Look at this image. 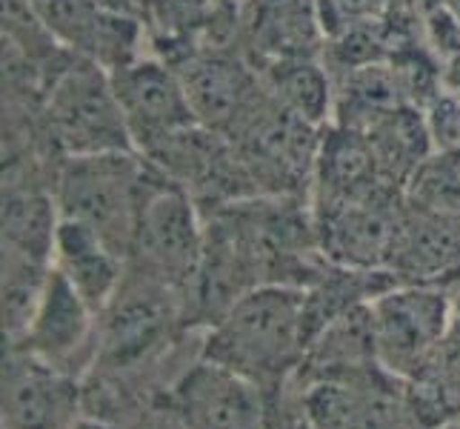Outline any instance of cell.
Wrapping results in <instances>:
<instances>
[{"instance_id":"obj_9","label":"cell","mask_w":460,"mask_h":429,"mask_svg":"<svg viewBox=\"0 0 460 429\" xmlns=\"http://www.w3.org/2000/svg\"><path fill=\"white\" fill-rule=\"evenodd\" d=\"M86 416L84 380L23 346H4L0 429H75Z\"/></svg>"},{"instance_id":"obj_8","label":"cell","mask_w":460,"mask_h":429,"mask_svg":"<svg viewBox=\"0 0 460 429\" xmlns=\"http://www.w3.org/2000/svg\"><path fill=\"white\" fill-rule=\"evenodd\" d=\"M398 201L401 192L312 201L323 258L352 269H389L406 218Z\"/></svg>"},{"instance_id":"obj_12","label":"cell","mask_w":460,"mask_h":429,"mask_svg":"<svg viewBox=\"0 0 460 429\" xmlns=\"http://www.w3.org/2000/svg\"><path fill=\"white\" fill-rule=\"evenodd\" d=\"M4 346H23L52 367L86 380L98 355V312L52 266L23 341Z\"/></svg>"},{"instance_id":"obj_6","label":"cell","mask_w":460,"mask_h":429,"mask_svg":"<svg viewBox=\"0 0 460 429\" xmlns=\"http://www.w3.org/2000/svg\"><path fill=\"white\" fill-rule=\"evenodd\" d=\"M452 290L455 286L394 283L372 300L377 358L389 372L409 380L429 361L455 324Z\"/></svg>"},{"instance_id":"obj_1","label":"cell","mask_w":460,"mask_h":429,"mask_svg":"<svg viewBox=\"0 0 460 429\" xmlns=\"http://www.w3.org/2000/svg\"><path fill=\"white\" fill-rule=\"evenodd\" d=\"M304 286H255L237 298L209 329H203L200 355L243 375L266 398H272L295 378L304 361Z\"/></svg>"},{"instance_id":"obj_2","label":"cell","mask_w":460,"mask_h":429,"mask_svg":"<svg viewBox=\"0 0 460 429\" xmlns=\"http://www.w3.org/2000/svg\"><path fill=\"white\" fill-rule=\"evenodd\" d=\"M152 164L135 149L60 157L52 192L60 218L98 232L129 261L137 210Z\"/></svg>"},{"instance_id":"obj_11","label":"cell","mask_w":460,"mask_h":429,"mask_svg":"<svg viewBox=\"0 0 460 429\" xmlns=\"http://www.w3.org/2000/svg\"><path fill=\"white\" fill-rule=\"evenodd\" d=\"M164 404L183 429H266L269 398L246 380L203 355L181 372Z\"/></svg>"},{"instance_id":"obj_10","label":"cell","mask_w":460,"mask_h":429,"mask_svg":"<svg viewBox=\"0 0 460 429\" xmlns=\"http://www.w3.org/2000/svg\"><path fill=\"white\" fill-rule=\"evenodd\" d=\"M112 84L140 155L198 123L178 69L149 49L112 69Z\"/></svg>"},{"instance_id":"obj_3","label":"cell","mask_w":460,"mask_h":429,"mask_svg":"<svg viewBox=\"0 0 460 429\" xmlns=\"http://www.w3.org/2000/svg\"><path fill=\"white\" fill-rule=\"evenodd\" d=\"M38 121L40 140L58 157L135 149L112 72L81 55L52 77Z\"/></svg>"},{"instance_id":"obj_13","label":"cell","mask_w":460,"mask_h":429,"mask_svg":"<svg viewBox=\"0 0 460 429\" xmlns=\"http://www.w3.org/2000/svg\"><path fill=\"white\" fill-rule=\"evenodd\" d=\"M323 0H237V46L255 67L321 58Z\"/></svg>"},{"instance_id":"obj_14","label":"cell","mask_w":460,"mask_h":429,"mask_svg":"<svg viewBox=\"0 0 460 429\" xmlns=\"http://www.w3.org/2000/svg\"><path fill=\"white\" fill-rule=\"evenodd\" d=\"M126 264L129 261L115 246H109L98 232L77 224V220L60 218L52 266L84 295V300L98 315L123 283Z\"/></svg>"},{"instance_id":"obj_23","label":"cell","mask_w":460,"mask_h":429,"mask_svg":"<svg viewBox=\"0 0 460 429\" xmlns=\"http://www.w3.org/2000/svg\"><path fill=\"white\" fill-rule=\"evenodd\" d=\"M438 429H460V418H455V421H449V424H443V426H438Z\"/></svg>"},{"instance_id":"obj_22","label":"cell","mask_w":460,"mask_h":429,"mask_svg":"<svg viewBox=\"0 0 460 429\" xmlns=\"http://www.w3.org/2000/svg\"><path fill=\"white\" fill-rule=\"evenodd\" d=\"M447 4H449V9L455 12V18L460 21V0H447Z\"/></svg>"},{"instance_id":"obj_7","label":"cell","mask_w":460,"mask_h":429,"mask_svg":"<svg viewBox=\"0 0 460 429\" xmlns=\"http://www.w3.org/2000/svg\"><path fill=\"white\" fill-rule=\"evenodd\" d=\"M174 69L181 75L198 123L224 138L241 132L266 101L261 69L237 43L206 46L183 58Z\"/></svg>"},{"instance_id":"obj_5","label":"cell","mask_w":460,"mask_h":429,"mask_svg":"<svg viewBox=\"0 0 460 429\" xmlns=\"http://www.w3.org/2000/svg\"><path fill=\"white\" fill-rule=\"evenodd\" d=\"M289 387L314 429H429L415 412L406 380L384 363L343 378L289 380Z\"/></svg>"},{"instance_id":"obj_15","label":"cell","mask_w":460,"mask_h":429,"mask_svg":"<svg viewBox=\"0 0 460 429\" xmlns=\"http://www.w3.org/2000/svg\"><path fill=\"white\" fill-rule=\"evenodd\" d=\"M389 273L398 283L455 286L460 281V229L435 212H406Z\"/></svg>"},{"instance_id":"obj_20","label":"cell","mask_w":460,"mask_h":429,"mask_svg":"<svg viewBox=\"0 0 460 429\" xmlns=\"http://www.w3.org/2000/svg\"><path fill=\"white\" fill-rule=\"evenodd\" d=\"M75 429H123V426H115V424H109V421H101V418L84 416V421L77 424Z\"/></svg>"},{"instance_id":"obj_4","label":"cell","mask_w":460,"mask_h":429,"mask_svg":"<svg viewBox=\"0 0 460 429\" xmlns=\"http://www.w3.org/2000/svg\"><path fill=\"white\" fill-rule=\"evenodd\" d=\"M152 164V161H149ZM206 244V215L186 186L152 164L137 210L129 264L174 286L183 298L192 286Z\"/></svg>"},{"instance_id":"obj_17","label":"cell","mask_w":460,"mask_h":429,"mask_svg":"<svg viewBox=\"0 0 460 429\" xmlns=\"http://www.w3.org/2000/svg\"><path fill=\"white\" fill-rule=\"evenodd\" d=\"M263 86L289 112L306 118L314 126H329L335 112V84L317 58L280 60L258 67Z\"/></svg>"},{"instance_id":"obj_16","label":"cell","mask_w":460,"mask_h":429,"mask_svg":"<svg viewBox=\"0 0 460 429\" xmlns=\"http://www.w3.org/2000/svg\"><path fill=\"white\" fill-rule=\"evenodd\" d=\"M380 363L377 346H375V329H372V309L369 304L355 307L335 321H329L317 335L309 341L300 370L292 380L306 384V380L321 378H343L360 372L367 367Z\"/></svg>"},{"instance_id":"obj_18","label":"cell","mask_w":460,"mask_h":429,"mask_svg":"<svg viewBox=\"0 0 460 429\" xmlns=\"http://www.w3.org/2000/svg\"><path fill=\"white\" fill-rule=\"evenodd\" d=\"M426 126H429L435 149L460 155V101L455 94H435L429 109H426Z\"/></svg>"},{"instance_id":"obj_21","label":"cell","mask_w":460,"mask_h":429,"mask_svg":"<svg viewBox=\"0 0 460 429\" xmlns=\"http://www.w3.org/2000/svg\"><path fill=\"white\" fill-rule=\"evenodd\" d=\"M452 295H455V312H457V317H460V281L455 283V290H452Z\"/></svg>"},{"instance_id":"obj_19","label":"cell","mask_w":460,"mask_h":429,"mask_svg":"<svg viewBox=\"0 0 460 429\" xmlns=\"http://www.w3.org/2000/svg\"><path fill=\"white\" fill-rule=\"evenodd\" d=\"M140 429H183V424L172 416V409L166 404H161L144 424H140Z\"/></svg>"}]
</instances>
